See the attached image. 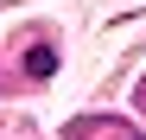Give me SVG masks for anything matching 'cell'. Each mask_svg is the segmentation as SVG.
I'll use <instances>...</instances> for the list:
<instances>
[{"label":"cell","instance_id":"obj_1","mask_svg":"<svg viewBox=\"0 0 146 140\" xmlns=\"http://www.w3.org/2000/svg\"><path fill=\"white\" fill-rule=\"evenodd\" d=\"M26 70H32V77H51V70H57V57L38 45V51H26Z\"/></svg>","mask_w":146,"mask_h":140}]
</instances>
